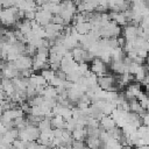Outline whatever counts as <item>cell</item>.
I'll return each instance as SVG.
<instances>
[{
	"mask_svg": "<svg viewBox=\"0 0 149 149\" xmlns=\"http://www.w3.org/2000/svg\"><path fill=\"white\" fill-rule=\"evenodd\" d=\"M91 71L93 73H95L98 77L99 76H104V74H107V66H106V63L99 58V57H95L92 62H91Z\"/></svg>",
	"mask_w": 149,
	"mask_h": 149,
	"instance_id": "obj_1",
	"label": "cell"
},
{
	"mask_svg": "<svg viewBox=\"0 0 149 149\" xmlns=\"http://www.w3.org/2000/svg\"><path fill=\"white\" fill-rule=\"evenodd\" d=\"M33 62H34L33 57L29 56V55H26V54L21 55L19 58H16V59L14 61L16 69L20 70V71H22V70H24V69L33 68Z\"/></svg>",
	"mask_w": 149,
	"mask_h": 149,
	"instance_id": "obj_2",
	"label": "cell"
},
{
	"mask_svg": "<svg viewBox=\"0 0 149 149\" xmlns=\"http://www.w3.org/2000/svg\"><path fill=\"white\" fill-rule=\"evenodd\" d=\"M141 84L139 83H130L126 91H125V95L128 100H133V99H136L139 97V94L141 93Z\"/></svg>",
	"mask_w": 149,
	"mask_h": 149,
	"instance_id": "obj_3",
	"label": "cell"
},
{
	"mask_svg": "<svg viewBox=\"0 0 149 149\" xmlns=\"http://www.w3.org/2000/svg\"><path fill=\"white\" fill-rule=\"evenodd\" d=\"M100 126H101V128L105 129V130H111V129H113V128L116 126V122H115V120L112 118V115L105 114V115L100 119Z\"/></svg>",
	"mask_w": 149,
	"mask_h": 149,
	"instance_id": "obj_4",
	"label": "cell"
},
{
	"mask_svg": "<svg viewBox=\"0 0 149 149\" xmlns=\"http://www.w3.org/2000/svg\"><path fill=\"white\" fill-rule=\"evenodd\" d=\"M85 141H86V144L88 147H91V148H97L102 142L101 139H100V136H87Z\"/></svg>",
	"mask_w": 149,
	"mask_h": 149,
	"instance_id": "obj_5",
	"label": "cell"
},
{
	"mask_svg": "<svg viewBox=\"0 0 149 149\" xmlns=\"http://www.w3.org/2000/svg\"><path fill=\"white\" fill-rule=\"evenodd\" d=\"M41 74L47 79L48 83H50V81L56 77V71L52 70V69H50V68H47V69H43V70L41 71Z\"/></svg>",
	"mask_w": 149,
	"mask_h": 149,
	"instance_id": "obj_6",
	"label": "cell"
},
{
	"mask_svg": "<svg viewBox=\"0 0 149 149\" xmlns=\"http://www.w3.org/2000/svg\"><path fill=\"white\" fill-rule=\"evenodd\" d=\"M1 6H2V8L12 7V6H14L13 5V0H1Z\"/></svg>",
	"mask_w": 149,
	"mask_h": 149,
	"instance_id": "obj_7",
	"label": "cell"
},
{
	"mask_svg": "<svg viewBox=\"0 0 149 149\" xmlns=\"http://www.w3.org/2000/svg\"><path fill=\"white\" fill-rule=\"evenodd\" d=\"M142 119H143V123L149 126V112H146L143 115H142Z\"/></svg>",
	"mask_w": 149,
	"mask_h": 149,
	"instance_id": "obj_8",
	"label": "cell"
}]
</instances>
